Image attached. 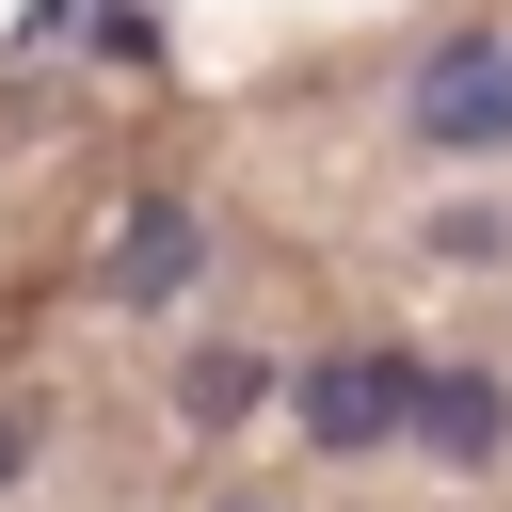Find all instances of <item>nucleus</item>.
<instances>
[{
	"mask_svg": "<svg viewBox=\"0 0 512 512\" xmlns=\"http://www.w3.org/2000/svg\"><path fill=\"white\" fill-rule=\"evenodd\" d=\"M400 144H432V160H496L512 144V32L496 16H464V32H432L400 64Z\"/></svg>",
	"mask_w": 512,
	"mask_h": 512,
	"instance_id": "f257e3e1",
	"label": "nucleus"
},
{
	"mask_svg": "<svg viewBox=\"0 0 512 512\" xmlns=\"http://www.w3.org/2000/svg\"><path fill=\"white\" fill-rule=\"evenodd\" d=\"M416 400H432V368L416 352H320L304 384H288V416H304V448H384V432H416Z\"/></svg>",
	"mask_w": 512,
	"mask_h": 512,
	"instance_id": "f03ea898",
	"label": "nucleus"
},
{
	"mask_svg": "<svg viewBox=\"0 0 512 512\" xmlns=\"http://www.w3.org/2000/svg\"><path fill=\"white\" fill-rule=\"evenodd\" d=\"M416 448H432V464H496V448H512V384H496V368H432Z\"/></svg>",
	"mask_w": 512,
	"mask_h": 512,
	"instance_id": "20e7f679",
	"label": "nucleus"
},
{
	"mask_svg": "<svg viewBox=\"0 0 512 512\" xmlns=\"http://www.w3.org/2000/svg\"><path fill=\"white\" fill-rule=\"evenodd\" d=\"M224 512H272V496H224Z\"/></svg>",
	"mask_w": 512,
	"mask_h": 512,
	"instance_id": "0eeeda50",
	"label": "nucleus"
},
{
	"mask_svg": "<svg viewBox=\"0 0 512 512\" xmlns=\"http://www.w3.org/2000/svg\"><path fill=\"white\" fill-rule=\"evenodd\" d=\"M256 400H288V368H272V352H192V384H176V416H192V432H240Z\"/></svg>",
	"mask_w": 512,
	"mask_h": 512,
	"instance_id": "39448f33",
	"label": "nucleus"
},
{
	"mask_svg": "<svg viewBox=\"0 0 512 512\" xmlns=\"http://www.w3.org/2000/svg\"><path fill=\"white\" fill-rule=\"evenodd\" d=\"M192 272H208V208L192 192H128V224L96 240V288L112 304H192Z\"/></svg>",
	"mask_w": 512,
	"mask_h": 512,
	"instance_id": "7ed1b4c3",
	"label": "nucleus"
},
{
	"mask_svg": "<svg viewBox=\"0 0 512 512\" xmlns=\"http://www.w3.org/2000/svg\"><path fill=\"white\" fill-rule=\"evenodd\" d=\"M32 448H48V416H32V400H0V480H16Z\"/></svg>",
	"mask_w": 512,
	"mask_h": 512,
	"instance_id": "423d86ee",
	"label": "nucleus"
}]
</instances>
